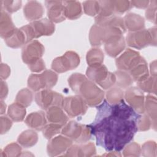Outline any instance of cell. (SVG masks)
I'll use <instances>...</instances> for the list:
<instances>
[{
  "label": "cell",
  "instance_id": "cell-1",
  "mask_svg": "<svg viewBox=\"0 0 157 157\" xmlns=\"http://www.w3.org/2000/svg\"><path fill=\"white\" fill-rule=\"evenodd\" d=\"M97 110L95 120L88 125L96 144L108 151H120L138 131L137 123L141 115L123 99L115 104L104 100Z\"/></svg>",
  "mask_w": 157,
  "mask_h": 157
},
{
  "label": "cell",
  "instance_id": "cell-2",
  "mask_svg": "<svg viewBox=\"0 0 157 157\" xmlns=\"http://www.w3.org/2000/svg\"><path fill=\"white\" fill-rule=\"evenodd\" d=\"M68 82L72 90L80 96L88 105L95 106L102 101L104 91L85 75L79 73L73 74L69 77Z\"/></svg>",
  "mask_w": 157,
  "mask_h": 157
},
{
  "label": "cell",
  "instance_id": "cell-3",
  "mask_svg": "<svg viewBox=\"0 0 157 157\" xmlns=\"http://www.w3.org/2000/svg\"><path fill=\"white\" fill-rule=\"evenodd\" d=\"M55 25L49 19L44 18L31 22L30 24L21 28L24 32L27 43L34 38H38L42 36L52 35L55 31Z\"/></svg>",
  "mask_w": 157,
  "mask_h": 157
},
{
  "label": "cell",
  "instance_id": "cell-4",
  "mask_svg": "<svg viewBox=\"0 0 157 157\" xmlns=\"http://www.w3.org/2000/svg\"><path fill=\"white\" fill-rule=\"evenodd\" d=\"M86 75L91 81L105 90L110 88L116 82L115 74L109 72L107 67L102 64L89 66L86 70Z\"/></svg>",
  "mask_w": 157,
  "mask_h": 157
},
{
  "label": "cell",
  "instance_id": "cell-5",
  "mask_svg": "<svg viewBox=\"0 0 157 157\" xmlns=\"http://www.w3.org/2000/svg\"><path fill=\"white\" fill-rule=\"evenodd\" d=\"M156 28L128 33L126 42L129 47L141 49L148 45H156Z\"/></svg>",
  "mask_w": 157,
  "mask_h": 157
},
{
  "label": "cell",
  "instance_id": "cell-6",
  "mask_svg": "<svg viewBox=\"0 0 157 157\" xmlns=\"http://www.w3.org/2000/svg\"><path fill=\"white\" fill-rule=\"evenodd\" d=\"M61 133L77 143H85L91 137V132L88 125L80 124L71 121L65 124Z\"/></svg>",
  "mask_w": 157,
  "mask_h": 157
},
{
  "label": "cell",
  "instance_id": "cell-7",
  "mask_svg": "<svg viewBox=\"0 0 157 157\" xmlns=\"http://www.w3.org/2000/svg\"><path fill=\"white\" fill-rule=\"evenodd\" d=\"M58 75L54 72L46 70L41 74H32L28 80V87L37 91L43 89H50L56 83Z\"/></svg>",
  "mask_w": 157,
  "mask_h": 157
},
{
  "label": "cell",
  "instance_id": "cell-8",
  "mask_svg": "<svg viewBox=\"0 0 157 157\" xmlns=\"http://www.w3.org/2000/svg\"><path fill=\"white\" fill-rule=\"evenodd\" d=\"M36 102L42 109L47 110L53 106L62 107L63 97L61 94L49 89H44L36 94Z\"/></svg>",
  "mask_w": 157,
  "mask_h": 157
},
{
  "label": "cell",
  "instance_id": "cell-9",
  "mask_svg": "<svg viewBox=\"0 0 157 157\" xmlns=\"http://www.w3.org/2000/svg\"><path fill=\"white\" fill-rule=\"evenodd\" d=\"M79 63L78 55L74 52L69 51L62 56L55 58L53 61L52 68L58 73H62L77 67Z\"/></svg>",
  "mask_w": 157,
  "mask_h": 157
},
{
  "label": "cell",
  "instance_id": "cell-10",
  "mask_svg": "<svg viewBox=\"0 0 157 157\" xmlns=\"http://www.w3.org/2000/svg\"><path fill=\"white\" fill-rule=\"evenodd\" d=\"M83 99L79 95L69 96L63 99L62 107L69 117L82 115L87 110V105Z\"/></svg>",
  "mask_w": 157,
  "mask_h": 157
},
{
  "label": "cell",
  "instance_id": "cell-11",
  "mask_svg": "<svg viewBox=\"0 0 157 157\" xmlns=\"http://www.w3.org/2000/svg\"><path fill=\"white\" fill-rule=\"evenodd\" d=\"M44 53V46L37 40L27 43L22 49V59L24 63L29 65L40 59Z\"/></svg>",
  "mask_w": 157,
  "mask_h": 157
},
{
  "label": "cell",
  "instance_id": "cell-12",
  "mask_svg": "<svg viewBox=\"0 0 157 157\" xmlns=\"http://www.w3.org/2000/svg\"><path fill=\"white\" fill-rule=\"evenodd\" d=\"M125 99L127 102L139 113L145 112L144 96L142 91L138 87L129 88L125 92Z\"/></svg>",
  "mask_w": 157,
  "mask_h": 157
},
{
  "label": "cell",
  "instance_id": "cell-13",
  "mask_svg": "<svg viewBox=\"0 0 157 157\" xmlns=\"http://www.w3.org/2000/svg\"><path fill=\"white\" fill-rule=\"evenodd\" d=\"M142 58L138 52L128 48L116 59V65L119 70L129 72Z\"/></svg>",
  "mask_w": 157,
  "mask_h": 157
},
{
  "label": "cell",
  "instance_id": "cell-14",
  "mask_svg": "<svg viewBox=\"0 0 157 157\" xmlns=\"http://www.w3.org/2000/svg\"><path fill=\"white\" fill-rule=\"evenodd\" d=\"M45 6L47 8V15L52 22L59 23L66 18L63 2L61 1H47Z\"/></svg>",
  "mask_w": 157,
  "mask_h": 157
},
{
  "label": "cell",
  "instance_id": "cell-15",
  "mask_svg": "<svg viewBox=\"0 0 157 157\" xmlns=\"http://www.w3.org/2000/svg\"><path fill=\"white\" fill-rule=\"evenodd\" d=\"M72 144L68 137L59 136L52 139L47 145V151L50 156H56L64 153Z\"/></svg>",
  "mask_w": 157,
  "mask_h": 157
},
{
  "label": "cell",
  "instance_id": "cell-16",
  "mask_svg": "<svg viewBox=\"0 0 157 157\" xmlns=\"http://www.w3.org/2000/svg\"><path fill=\"white\" fill-rule=\"evenodd\" d=\"M0 34L1 37L4 39L9 37L16 30L9 14L1 9Z\"/></svg>",
  "mask_w": 157,
  "mask_h": 157
},
{
  "label": "cell",
  "instance_id": "cell-17",
  "mask_svg": "<svg viewBox=\"0 0 157 157\" xmlns=\"http://www.w3.org/2000/svg\"><path fill=\"white\" fill-rule=\"evenodd\" d=\"M26 18L29 21H36L41 18L44 14V9L40 3L37 1H29L23 10Z\"/></svg>",
  "mask_w": 157,
  "mask_h": 157
},
{
  "label": "cell",
  "instance_id": "cell-18",
  "mask_svg": "<svg viewBox=\"0 0 157 157\" xmlns=\"http://www.w3.org/2000/svg\"><path fill=\"white\" fill-rule=\"evenodd\" d=\"M123 20L126 29L132 32L142 30L145 26L144 18L136 13H129L126 15Z\"/></svg>",
  "mask_w": 157,
  "mask_h": 157
},
{
  "label": "cell",
  "instance_id": "cell-19",
  "mask_svg": "<svg viewBox=\"0 0 157 157\" xmlns=\"http://www.w3.org/2000/svg\"><path fill=\"white\" fill-rule=\"evenodd\" d=\"M132 80L137 82L144 81L148 77V67L145 60L142 58L140 61L129 71V73Z\"/></svg>",
  "mask_w": 157,
  "mask_h": 157
},
{
  "label": "cell",
  "instance_id": "cell-20",
  "mask_svg": "<svg viewBox=\"0 0 157 157\" xmlns=\"http://www.w3.org/2000/svg\"><path fill=\"white\" fill-rule=\"evenodd\" d=\"M46 117L48 121L52 123L59 124L62 126L66 124L68 117L58 106H53L47 110Z\"/></svg>",
  "mask_w": 157,
  "mask_h": 157
},
{
  "label": "cell",
  "instance_id": "cell-21",
  "mask_svg": "<svg viewBox=\"0 0 157 157\" xmlns=\"http://www.w3.org/2000/svg\"><path fill=\"white\" fill-rule=\"evenodd\" d=\"M96 153V149L93 143H88L83 145H74L67 150L65 156H93Z\"/></svg>",
  "mask_w": 157,
  "mask_h": 157
},
{
  "label": "cell",
  "instance_id": "cell-22",
  "mask_svg": "<svg viewBox=\"0 0 157 157\" xmlns=\"http://www.w3.org/2000/svg\"><path fill=\"white\" fill-rule=\"evenodd\" d=\"M25 123L30 128L40 131L42 130L46 125L47 121L45 113L43 112H33L25 120Z\"/></svg>",
  "mask_w": 157,
  "mask_h": 157
},
{
  "label": "cell",
  "instance_id": "cell-23",
  "mask_svg": "<svg viewBox=\"0 0 157 157\" xmlns=\"http://www.w3.org/2000/svg\"><path fill=\"white\" fill-rule=\"evenodd\" d=\"M105 51L111 57L118 55L125 48V40L123 36L104 44Z\"/></svg>",
  "mask_w": 157,
  "mask_h": 157
},
{
  "label": "cell",
  "instance_id": "cell-24",
  "mask_svg": "<svg viewBox=\"0 0 157 157\" xmlns=\"http://www.w3.org/2000/svg\"><path fill=\"white\" fill-rule=\"evenodd\" d=\"M65 9V15L71 20L79 18L82 14V7L80 3L75 1H63Z\"/></svg>",
  "mask_w": 157,
  "mask_h": 157
},
{
  "label": "cell",
  "instance_id": "cell-25",
  "mask_svg": "<svg viewBox=\"0 0 157 157\" xmlns=\"http://www.w3.org/2000/svg\"><path fill=\"white\" fill-rule=\"evenodd\" d=\"M4 40L7 45L12 48H18L27 43L26 36L21 28H17L13 34Z\"/></svg>",
  "mask_w": 157,
  "mask_h": 157
},
{
  "label": "cell",
  "instance_id": "cell-26",
  "mask_svg": "<svg viewBox=\"0 0 157 157\" xmlns=\"http://www.w3.org/2000/svg\"><path fill=\"white\" fill-rule=\"evenodd\" d=\"M37 134L33 130H26L23 132L18 137V142L25 148H29L37 142Z\"/></svg>",
  "mask_w": 157,
  "mask_h": 157
},
{
  "label": "cell",
  "instance_id": "cell-27",
  "mask_svg": "<svg viewBox=\"0 0 157 157\" xmlns=\"http://www.w3.org/2000/svg\"><path fill=\"white\" fill-rule=\"evenodd\" d=\"M8 115L14 121H21L23 120L26 110L25 107L21 104L15 102L9 105L8 109Z\"/></svg>",
  "mask_w": 157,
  "mask_h": 157
},
{
  "label": "cell",
  "instance_id": "cell-28",
  "mask_svg": "<svg viewBox=\"0 0 157 157\" xmlns=\"http://www.w3.org/2000/svg\"><path fill=\"white\" fill-rule=\"evenodd\" d=\"M104 61V54L100 48L91 49L86 55V61L89 66L102 64Z\"/></svg>",
  "mask_w": 157,
  "mask_h": 157
},
{
  "label": "cell",
  "instance_id": "cell-29",
  "mask_svg": "<svg viewBox=\"0 0 157 157\" xmlns=\"http://www.w3.org/2000/svg\"><path fill=\"white\" fill-rule=\"evenodd\" d=\"M114 74L116 77L115 83L117 86L120 88H126L133 82V80L131 75L126 71L119 70L116 71Z\"/></svg>",
  "mask_w": 157,
  "mask_h": 157
},
{
  "label": "cell",
  "instance_id": "cell-30",
  "mask_svg": "<svg viewBox=\"0 0 157 157\" xmlns=\"http://www.w3.org/2000/svg\"><path fill=\"white\" fill-rule=\"evenodd\" d=\"M145 109L147 112V116L151 119V121L156 126V99L155 97L151 95L146 96Z\"/></svg>",
  "mask_w": 157,
  "mask_h": 157
},
{
  "label": "cell",
  "instance_id": "cell-31",
  "mask_svg": "<svg viewBox=\"0 0 157 157\" xmlns=\"http://www.w3.org/2000/svg\"><path fill=\"white\" fill-rule=\"evenodd\" d=\"M138 88H140L142 91L149 93H155L156 94V77H148L144 81L137 82Z\"/></svg>",
  "mask_w": 157,
  "mask_h": 157
},
{
  "label": "cell",
  "instance_id": "cell-32",
  "mask_svg": "<svg viewBox=\"0 0 157 157\" xmlns=\"http://www.w3.org/2000/svg\"><path fill=\"white\" fill-rule=\"evenodd\" d=\"M33 95L32 92L28 89L20 90L16 96V102L21 104L25 107L29 106L33 101Z\"/></svg>",
  "mask_w": 157,
  "mask_h": 157
},
{
  "label": "cell",
  "instance_id": "cell-33",
  "mask_svg": "<svg viewBox=\"0 0 157 157\" xmlns=\"http://www.w3.org/2000/svg\"><path fill=\"white\" fill-rule=\"evenodd\" d=\"M99 12L98 16L108 17L114 13L113 1H99Z\"/></svg>",
  "mask_w": 157,
  "mask_h": 157
},
{
  "label": "cell",
  "instance_id": "cell-34",
  "mask_svg": "<svg viewBox=\"0 0 157 157\" xmlns=\"http://www.w3.org/2000/svg\"><path fill=\"white\" fill-rule=\"evenodd\" d=\"M123 97V92L120 88H112L106 94L107 101L110 104H115L121 101Z\"/></svg>",
  "mask_w": 157,
  "mask_h": 157
},
{
  "label": "cell",
  "instance_id": "cell-35",
  "mask_svg": "<svg viewBox=\"0 0 157 157\" xmlns=\"http://www.w3.org/2000/svg\"><path fill=\"white\" fill-rule=\"evenodd\" d=\"M83 10L86 14L90 16L98 15L99 12V1H88L83 2Z\"/></svg>",
  "mask_w": 157,
  "mask_h": 157
},
{
  "label": "cell",
  "instance_id": "cell-36",
  "mask_svg": "<svg viewBox=\"0 0 157 157\" xmlns=\"http://www.w3.org/2000/svg\"><path fill=\"white\" fill-rule=\"evenodd\" d=\"M21 6V1H1V9L7 13L17 11Z\"/></svg>",
  "mask_w": 157,
  "mask_h": 157
},
{
  "label": "cell",
  "instance_id": "cell-37",
  "mask_svg": "<svg viewBox=\"0 0 157 157\" xmlns=\"http://www.w3.org/2000/svg\"><path fill=\"white\" fill-rule=\"evenodd\" d=\"M62 125L55 123H51L44 127L43 130V134L46 139H52L53 136L58 134L62 128Z\"/></svg>",
  "mask_w": 157,
  "mask_h": 157
},
{
  "label": "cell",
  "instance_id": "cell-38",
  "mask_svg": "<svg viewBox=\"0 0 157 157\" xmlns=\"http://www.w3.org/2000/svg\"><path fill=\"white\" fill-rule=\"evenodd\" d=\"M114 12L118 14H121L128 10L131 6V1H113Z\"/></svg>",
  "mask_w": 157,
  "mask_h": 157
},
{
  "label": "cell",
  "instance_id": "cell-39",
  "mask_svg": "<svg viewBox=\"0 0 157 157\" xmlns=\"http://www.w3.org/2000/svg\"><path fill=\"white\" fill-rule=\"evenodd\" d=\"M123 156H139L140 148L139 144L136 143L129 144L123 148Z\"/></svg>",
  "mask_w": 157,
  "mask_h": 157
},
{
  "label": "cell",
  "instance_id": "cell-40",
  "mask_svg": "<svg viewBox=\"0 0 157 157\" xmlns=\"http://www.w3.org/2000/svg\"><path fill=\"white\" fill-rule=\"evenodd\" d=\"M21 147L17 144L12 143L8 145L4 150V156H15L20 155Z\"/></svg>",
  "mask_w": 157,
  "mask_h": 157
},
{
  "label": "cell",
  "instance_id": "cell-41",
  "mask_svg": "<svg viewBox=\"0 0 157 157\" xmlns=\"http://www.w3.org/2000/svg\"><path fill=\"white\" fill-rule=\"evenodd\" d=\"M151 4L148 5V8L146 10L145 16L147 18L151 21H156V1H150Z\"/></svg>",
  "mask_w": 157,
  "mask_h": 157
},
{
  "label": "cell",
  "instance_id": "cell-42",
  "mask_svg": "<svg viewBox=\"0 0 157 157\" xmlns=\"http://www.w3.org/2000/svg\"><path fill=\"white\" fill-rule=\"evenodd\" d=\"M151 123L152 121L147 115H143V116L141 115V117L137 123L138 130L139 131L148 130L150 128L151 125Z\"/></svg>",
  "mask_w": 157,
  "mask_h": 157
},
{
  "label": "cell",
  "instance_id": "cell-43",
  "mask_svg": "<svg viewBox=\"0 0 157 157\" xmlns=\"http://www.w3.org/2000/svg\"><path fill=\"white\" fill-rule=\"evenodd\" d=\"M12 125V121L7 117H1V134H4L7 132Z\"/></svg>",
  "mask_w": 157,
  "mask_h": 157
},
{
  "label": "cell",
  "instance_id": "cell-44",
  "mask_svg": "<svg viewBox=\"0 0 157 157\" xmlns=\"http://www.w3.org/2000/svg\"><path fill=\"white\" fill-rule=\"evenodd\" d=\"M29 68L32 72H39L45 69V63L42 58L39 59L38 60L36 61L33 63L28 65Z\"/></svg>",
  "mask_w": 157,
  "mask_h": 157
},
{
  "label": "cell",
  "instance_id": "cell-45",
  "mask_svg": "<svg viewBox=\"0 0 157 157\" xmlns=\"http://www.w3.org/2000/svg\"><path fill=\"white\" fill-rule=\"evenodd\" d=\"M142 152L144 153H146L147 154L145 156H150V153H151V156L152 155L151 152H156V144L155 142L149 141L145 143L142 147Z\"/></svg>",
  "mask_w": 157,
  "mask_h": 157
},
{
  "label": "cell",
  "instance_id": "cell-46",
  "mask_svg": "<svg viewBox=\"0 0 157 157\" xmlns=\"http://www.w3.org/2000/svg\"><path fill=\"white\" fill-rule=\"evenodd\" d=\"M10 68L9 67L4 63L1 64V79H6L8 77L10 74Z\"/></svg>",
  "mask_w": 157,
  "mask_h": 157
},
{
  "label": "cell",
  "instance_id": "cell-47",
  "mask_svg": "<svg viewBox=\"0 0 157 157\" xmlns=\"http://www.w3.org/2000/svg\"><path fill=\"white\" fill-rule=\"evenodd\" d=\"M131 4L137 8H145L148 6L150 4L149 1H132Z\"/></svg>",
  "mask_w": 157,
  "mask_h": 157
},
{
  "label": "cell",
  "instance_id": "cell-48",
  "mask_svg": "<svg viewBox=\"0 0 157 157\" xmlns=\"http://www.w3.org/2000/svg\"><path fill=\"white\" fill-rule=\"evenodd\" d=\"M8 93V89H7V86L6 82H3L2 80L1 79V100L4 99V98L6 99V97Z\"/></svg>",
  "mask_w": 157,
  "mask_h": 157
},
{
  "label": "cell",
  "instance_id": "cell-49",
  "mask_svg": "<svg viewBox=\"0 0 157 157\" xmlns=\"http://www.w3.org/2000/svg\"><path fill=\"white\" fill-rule=\"evenodd\" d=\"M1 114H2V113H4V112L6 111V104H4V102L2 101V100H1Z\"/></svg>",
  "mask_w": 157,
  "mask_h": 157
}]
</instances>
